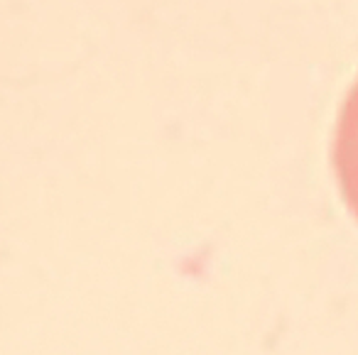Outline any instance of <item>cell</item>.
Here are the masks:
<instances>
[{"label":"cell","instance_id":"6da1fadb","mask_svg":"<svg viewBox=\"0 0 358 355\" xmlns=\"http://www.w3.org/2000/svg\"><path fill=\"white\" fill-rule=\"evenodd\" d=\"M331 162L343 201L358 221V81L348 91L341 113H338Z\"/></svg>","mask_w":358,"mask_h":355}]
</instances>
